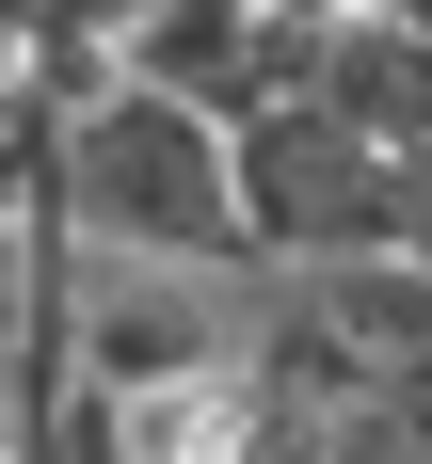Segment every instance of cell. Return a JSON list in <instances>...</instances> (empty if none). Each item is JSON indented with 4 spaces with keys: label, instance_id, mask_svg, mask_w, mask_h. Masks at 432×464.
Here are the masks:
<instances>
[{
    "label": "cell",
    "instance_id": "2",
    "mask_svg": "<svg viewBox=\"0 0 432 464\" xmlns=\"http://www.w3.org/2000/svg\"><path fill=\"white\" fill-rule=\"evenodd\" d=\"M225 192H240L256 273H336V256H400V240H417V177H400L352 112H321V96L225 112Z\"/></svg>",
    "mask_w": 432,
    "mask_h": 464
},
{
    "label": "cell",
    "instance_id": "3",
    "mask_svg": "<svg viewBox=\"0 0 432 464\" xmlns=\"http://www.w3.org/2000/svg\"><path fill=\"white\" fill-rule=\"evenodd\" d=\"M304 288H321L336 353H352L384 401L432 417V256H336V273H304Z\"/></svg>",
    "mask_w": 432,
    "mask_h": 464
},
{
    "label": "cell",
    "instance_id": "1",
    "mask_svg": "<svg viewBox=\"0 0 432 464\" xmlns=\"http://www.w3.org/2000/svg\"><path fill=\"white\" fill-rule=\"evenodd\" d=\"M48 208L81 256H177V273H256L240 240V192H225V112H192L177 81H112L81 112H48Z\"/></svg>",
    "mask_w": 432,
    "mask_h": 464
},
{
    "label": "cell",
    "instance_id": "4",
    "mask_svg": "<svg viewBox=\"0 0 432 464\" xmlns=\"http://www.w3.org/2000/svg\"><path fill=\"white\" fill-rule=\"evenodd\" d=\"M304 96H321V112H352L384 160H417V144H432V33H400V16H336Z\"/></svg>",
    "mask_w": 432,
    "mask_h": 464
},
{
    "label": "cell",
    "instance_id": "7",
    "mask_svg": "<svg viewBox=\"0 0 432 464\" xmlns=\"http://www.w3.org/2000/svg\"><path fill=\"white\" fill-rule=\"evenodd\" d=\"M0 288H16V256H0Z\"/></svg>",
    "mask_w": 432,
    "mask_h": 464
},
{
    "label": "cell",
    "instance_id": "5",
    "mask_svg": "<svg viewBox=\"0 0 432 464\" xmlns=\"http://www.w3.org/2000/svg\"><path fill=\"white\" fill-rule=\"evenodd\" d=\"M400 177H417V240H400V256H432V144H417V160H400Z\"/></svg>",
    "mask_w": 432,
    "mask_h": 464
},
{
    "label": "cell",
    "instance_id": "6",
    "mask_svg": "<svg viewBox=\"0 0 432 464\" xmlns=\"http://www.w3.org/2000/svg\"><path fill=\"white\" fill-rule=\"evenodd\" d=\"M352 16H400V33H432V0H352Z\"/></svg>",
    "mask_w": 432,
    "mask_h": 464
}]
</instances>
